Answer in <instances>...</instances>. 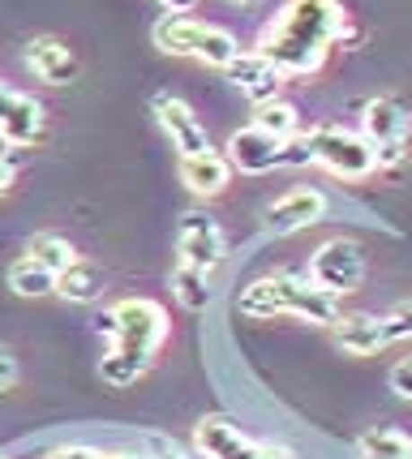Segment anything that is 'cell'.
<instances>
[{
  "label": "cell",
  "instance_id": "cb8c5ba5",
  "mask_svg": "<svg viewBox=\"0 0 412 459\" xmlns=\"http://www.w3.org/2000/svg\"><path fill=\"white\" fill-rule=\"evenodd\" d=\"M305 163H314V146H310V134H296L284 142V168H305Z\"/></svg>",
  "mask_w": 412,
  "mask_h": 459
},
{
  "label": "cell",
  "instance_id": "30bf717a",
  "mask_svg": "<svg viewBox=\"0 0 412 459\" xmlns=\"http://www.w3.org/2000/svg\"><path fill=\"white\" fill-rule=\"evenodd\" d=\"M177 249L185 266H197V271H215L224 254H228V237L219 228L215 215L206 211H185L177 228Z\"/></svg>",
  "mask_w": 412,
  "mask_h": 459
},
{
  "label": "cell",
  "instance_id": "4316f807",
  "mask_svg": "<svg viewBox=\"0 0 412 459\" xmlns=\"http://www.w3.org/2000/svg\"><path fill=\"white\" fill-rule=\"evenodd\" d=\"M48 459H103L95 446H57Z\"/></svg>",
  "mask_w": 412,
  "mask_h": 459
},
{
  "label": "cell",
  "instance_id": "d4e9b609",
  "mask_svg": "<svg viewBox=\"0 0 412 459\" xmlns=\"http://www.w3.org/2000/svg\"><path fill=\"white\" fill-rule=\"evenodd\" d=\"M391 391L399 395V400H412V357L399 360L391 369Z\"/></svg>",
  "mask_w": 412,
  "mask_h": 459
},
{
  "label": "cell",
  "instance_id": "7c38bea8",
  "mask_svg": "<svg viewBox=\"0 0 412 459\" xmlns=\"http://www.w3.org/2000/svg\"><path fill=\"white\" fill-rule=\"evenodd\" d=\"M322 215H327V198L318 189L301 185V189H288V194H279L275 202H267L262 223H267V232H275V237H293L301 228H314Z\"/></svg>",
  "mask_w": 412,
  "mask_h": 459
},
{
  "label": "cell",
  "instance_id": "4dcf8cb0",
  "mask_svg": "<svg viewBox=\"0 0 412 459\" xmlns=\"http://www.w3.org/2000/svg\"><path fill=\"white\" fill-rule=\"evenodd\" d=\"M103 459H146V455H129V451H120V455H103Z\"/></svg>",
  "mask_w": 412,
  "mask_h": 459
},
{
  "label": "cell",
  "instance_id": "9a60e30c",
  "mask_svg": "<svg viewBox=\"0 0 412 459\" xmlns=\"http://www.w3.org/2000/svg\"><path fill=\"white\" fill-rule=\"evenodd\" d=\"M224 74H228V82H232L250 103H258V108H262V103H271V100H279V91H284V74H279L262 52H241Z\"/></svg>",
  "mask_w": 412,
  "mask_h": 459
},
{
  "label": "cell",
  "instance_id": "2e32d148",
  "mask_svg": "<svg viewBox=\"0 0 412 459\" xmlns=\"http://www.w3.org/2000/svg\"><path fill=\"white\" fill-rule=\"evenodd\" d=\"M26 65H31L35 78L48 82V86H69V82L78 78V56L69 52V43L52 39V35L26 43Z\"/></svg>",
  "mask_w": 412,
  "mask_h": 459
},
{
  "label": "cell",
  "instance_id": "f546056e",
  "mask_svg": "<svg viewBox=\"0 0 412 459\" xmlns=\"http://www.w3.org/2000/svg\"><path fill=\"white\" fill-rule=\"evenodd\" d=\"M151 446H155V459H180L177 446H168L163 438H151Z\"/></svg>",
  "mask_w": 412,
  "mask_h": 459
},
{
  "label": "cell",
  "instance_id": "4fadbf2b",
  "mask_svg": "<svg viewBox=\"0 0 412 459\" xmlns=\"http://www.w3.org/2000/svg\"><path fill=\"white\" fill-rule=\"evenodd\" d=\"M228 163H232V172H245V177L275 172V168H284V142L258 125H245L228 138Z\"/></svg>",
  "mask_w": 412,
  "mask_h": 459
},
{
  "label": "cell",
  "instance_id": "ba28073f",
  "mask_svg": "<svg viewBox=\"0 0 412 459\" xmlns=\"http://www.w3.org/2000/svg\"><path fill=\"white\" fill-rule=\"evenodd\" d=\"M361 138L370 142L378 168H395L408 151V117L395 100H370L361 108Z\"/></svg>",
  "mask_w": 412,
  "mask_h": 459
},
{
  "label": "cell",
  "instance_id": "1f68e13d",
  "mask_svg": "<svg viewBox=\"0 0 412 459\" xmlns=\"http://www.w3.org/2000/svg\"><path fill=\"white\" fill-rule=\"evenodd\" d=\"M0 459H4V451H0Z\"/></svg>",
  "mask_w": 412,
  "mask_h": 459
},
{
  "label": "cell",
  "instance_id": "52a82bcc",
  "mask_svg": "<svg viewBox=\"0 0 412 459\" xmlns=\"http://www.w3.org/2000/svg\"><path fill=\"white\" fill-rule=\"evenodd\" d=\"M310 280L327 292V297H348V292H356L361 288V280H365V254H361V245L356 240H344L335 237L327 240V245H318L314 258H310V271H305Z\"/></svg>",
  "mask_w": 412,
  "mask_h": 459
},
{
  "label": "cell",
  "instance_id": "5b68a950",
  "mask_svg": "<svg viewBox=\"0 0 412 459\" xmlns=\"http://www.w3.org/2000/svg\"><path fill=\"white\" fill-rule=\"evenodd\" d=\"M404 340H412V305H395L387 314H353V318L335 322V343L353 357H373Z\"/></svg>",
  "mask_w": 412,
  "mask_h": 459
},
{
  "label": "cell",
  "instance_id": "d6986e66",
  "mask_svg": "<svg viewBox=\"0 0 412 459\" xmlns=\"http://www.w3.org/2000/svg\"><path fill=\"white\" fill-rule=\"evenodd\" d=\"M172 292H177V300L189 309V314H202V309L215 300L211 271H197V266H185V262H180L177 271H172Z\"/></svg>",
  "mask_w": 412,
  "mask_h": 459
},
{
  "label": "cell",
  "instance_id": "44dd1931",
  "mask_svg": "<svg viewBox=\"0 0 412 459\" xmlns=\"http://www.w3.org/2000/svg\"><path fill=\"white\" fill-rule=\"evenodd\" d=\"M356 455L361 459H412V438L399 429H370L356 438Z\"/></svg>",
  "mask_w": 412,
  "mask_h": 459
},
{
  "label": "cell",
  "instance_id": "83f0119b",
  "mask_svg": "<svg viewBox=\"0 0 412 459\" xmlns=\"http://www.w3.org/2000/svg\"><path fill=\"white\" fill-rule=\"evenodd\" d=\"M159 4H163L168 13H177V18H189V13H194L202 0H159Z\"/></svg>",
  "mask_w": 412,
  "mask_h": 459
},
{
  "label": "cell",
  "instance_id": "7402d4cb",
  "mask_svg": "<svg viewBox=\"0 0 412 459\" xmlns=\"http://www.w3.org/2000/svg\"><path fill=\"white\" fill-rule=\"evenodd\" d=\"M254 125H258V129H267V134H271V138H279V142H288V138H296V134H301V117H296L293 103H284V100L262 103V108L254 112Z\"/></svg>",
  "mask_w": 412,
  "mask_h": 459
},
{
  "label": "cell",
  "instance_id": "e0dca14e",
  "mask_svg": "<svg viewBox=\"0 0 412 459\" xmlns=\"http://www.w3.org/2000/svg\"><path fill=\"white\" fill-rule=\"evenodd\" d=\"M180 180H185V189L197 194V198H219L224 189H228V180H232V163L224 151H202V155H189V160H180Z\"/></svg>",
  "mask_w": 412,
  "mask_h": 459
},
{
  "label": "cell",
  "instance_id": "7a4b0ae2",
  "mask_svg": "<svg viewBox=\"0 0 412 459\" xmlns=\"http://www.w3.org/2000/svg\"><path fill=\"white\" fill-rule=\"evenodd\" d=\"M95 331L112 340V352L99 360V374L108 386H134L155 352L168 340V309L151 297H129L117 300L112 309H103L95 318Z\"/></svg>",
  "mask_w": 412,
  "mask_h": 459
},
{
  "label": "cell",
  "instance_id": "6da1fadb",
  "mask_svg": "<svg viewBox=\"0 0 412 459\" xmlns=\"http://www.w3.org/2000/svg\"><path fill=\"white\" fill-rule=\"evenodd\" d=\"M348 13L339 0H288L262 30L258 52L271 60L284 78H310L335 43L348 39Z\"/></svg>",
  "mask_w": 412,
  "mask_h": 459
},
{
  "label": "cell",
  "instance_id": "f1b7e54d",
  "mask_svg": "<svg viewBox=\"0 0 412 459\" xmlns=\"http://www.w3.org/2000/svg\"><path fill=\"white\" fill-rule=\"evenodd\" d=\"M9 185H13V160L0 151V194H9Z\"/></svg>",
  "mask_w": 412,
  "mask_h": 459
},
{
  "label": "cell",
  "instance_id": "603a6c76",
  "mask_svg": "<svg viewBox=\"0 0 412 459\" xmlns=\"http://www.w3.org/2000/svg\"><path fill=\"white\" fill-rule=\"evenodd\" d=\"M26 258H35V262H43L48 271H65L69 262H78V254H74V245L60 237V232H39V237L26 245Z\"/></svg>",
  "mask_w": 412,
  "mask_h": 459
},
{
  "label": "cell",
  "instance_id": "277c9868",
  "mask_svg": "<svg viewBox=\"0 0 412 459\" xmlns=\"http://www.w3.org/2000/svg\"><path fill=\"white\" fill-rule=\"evenodd\" d=\"M155 48L163 56H194L202 65H215V69H228L236 56H241V43H236L232 30H224L215 22H197V18H168L155 22Z\"/></svg>",
  "mask_w": 412,
  "mask_h": 459
},
{
  "label": "cell",
  "instance_id": "5bb4252c",
  "mask_svg": "<svg viewBox=\"0 0 412 459\" xmlns=\"http://www.w3.org/2000/svg\"><path fill=\"white\" fill-rule=\"evenodd\" d=\"M0 138L9 146H35L43 138V108L4 82H0Z\"/></svg>",
  "mask_w": 412,
  "mask_h": 459
},
{
  "label": "cell",
  "instance_id": "9c48e42d",
  "mask_svg": "<svg viewBox=\"0 0 412 459\" xmlns=\"http://www.w3.org/2000/svg\"><path fill=\"white\" fill-rule=\"evenodd\" d=\"M197 451L206 459H293V451L275 446V442H258L245 429H236L224 417H202L194 429Z\"/></svg>",
  "mask_w": 412,
  "mask_h": 459
},
{
  "label": "cell",
  "instance_id": "3957f363",
  "mask_svg": "<svg viewBox=\"0 0 412 459\" xmlns=\"http://www.w3.org/2000/svg\"><path fill=\"white\" fill-rule=\"evenodd\" d=\"M236 309L245 318H301V322H314V326H335L339 322V300L327 297L305 271H275V275H262L254 280Z\"/></svg>",
  "mask_w": 412,
  "mask_h": 459
},
{
  "label": "cell",
  "instance_id": "484cf974",
  "mask_svg": "<svg viewBox=\"0 0 412 459\" xmlns=\"http://www.w3.org/2000/svg\"><path fill=\"white\" fill-rule=\"evenodd\" d=\"M13 382H18V357L0 343V391H9Z\"/></svg>",
  "mask_w": 412,
  "mask_h": 459
},
{
  "label": "cell",
  "instance_id": "8fae6325",
  "mask_svg": "<svg viewBox=\"0 0 412 459\" xmlns=\"http://www.w3.org/2000/svg\"><path fill=\"white\" fill-rule=\"evenodd\" d=\"M155 117H159V129L168 134V142H172V151H177L180 160L211 151V134H206V125L197 120V112L185 100L155 95Z\"/></svg>",
  "mask_w": 412,
  "mask_h": 459
},
{
  "label": "cell",
  "instance_id": "ffe728a7",
  "mask_svg": "<svg viewBox=\"0 0 412 459\" xmlns=\"http://www.w3.org/2000/svg\"><path fill=\"white\" fill-rule=\"evenodd\" d=\"M9 288L26 300H39V297H48V292H57V271H48V266L35 258H18L9 266Z\"/></svg>",
  "mask_w": 412,
  "mask_h": 459
},
{
  "label": "cell",
  "instance_id": "ac0fdd59",
  "mask_svg": "<svg viewBox=\"0 0 412 459\" xmlns=\"http://www.w3.org/2000/svg\"><path fill=\"white\" fill-rule=\"evenodd\" d=\"M57 292L65 300H74V305H91V300L103 297V266H95V262H69L65 271L57 275Z\"/></svg>",
  "mask_w": 412,
  "mask_h": 459
},
{
  "label": "cell",
  "instance_id": "8992f818",
  "mask_svg": "<svg viewBox=\"0 0 412 459\" xmlns=\"http://www.w3.org/2000/svg\"><path fill=\"white\" fill-rule=\"evenodd\" d=\"M310 146H314V163H322L331 177L365 180L370 172H378L370 142L361 134H353V129H344V125H318V129H310Z\"/></svg>",
  "mask_w": 412,
  "mask_h": 459
}]
</instances>
